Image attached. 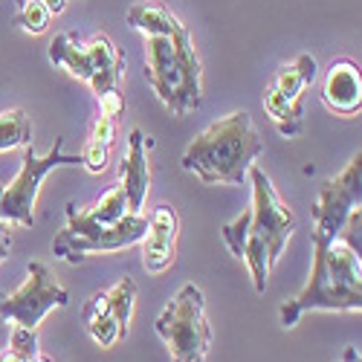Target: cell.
Returning <instances> with one entry per match:
<instances>
[{
    "instance_id": "cell-1",
    "label": "cell",
    "mask_w": 362,
    "mask_h": 362,
    "mask_svg": "<svg viewBox=\"0 0 362 362\" xmlns=\"http://www.w3.org/2000/svg\"><path fill=\"white\" fill-rule=\"evenodd\" d=\"M261 151L264 139L258 136L250 113L238 110L200 131L189 142L180 165L197 174L206 186H244L247 171L255 165Z\"/></svg>"
},
{
    "instance_id": "cell-2",
    "label": "cell",
    "mask_w": 362,
    "mask_h": 362,
    "mask_svg": "<svg viewBox=\"0 0 362 362\" xmlns=\"http://www.w3.org/2000/svg\"><path fill=\"white\" fill-rule=\"evenodd\" d=\"M145 78L174 116H186L203 105V64L183 23L145 35Z\"/></svg>"
},
{
    "instance_id": "cell-3",
    "label": "cell",
    "mask_w": 362,
    "mask_h": 362,
    "mask_svg": "<svg viewBox=\"0 0 362 362\" xmlns=\"http://www.w3.org/2000/svg\"><path fill=\"white\" fill-rule=\"evenodd\" d=\"M148 232V218L139 212H128L113 226H102L90 218L87 209L76 206V200L67 203V229L52 240V255L78 264L87 252H119L125 247H134Z\"/></svg>"
},
{
    "instance_id": "cell-4",
    "label": "cell",
    "mask_w": 362,
    "mask_h": 362,
    "mask_svg": "<svg viewBox=\"0 0 362 362\" xmlns=\"http://www.w3.org/2000/svg\"><path fill=\"white\" fill-rule=\"evenodd\" d=\"M154 330L165 339L174 362H203L209 354V345H212L203 290L194 284H186L157 316Z\"/></svg>"
},
{
    "instance_id": "cell-5",
    "label": "cell",
    "mask_w": 362,
    "mask_h": 362,
    "mask_svg": "<svg viewBox=\"0 0 362 362\" xmlns=\"http://www.w3.org/2000/svg\"><path fill=\"white\" fill-rule=\"evenodd\" d=\"M62 165H81V154H64L62 136L55 139V145L49 148L47 157H38L35 145L29 142L23 148L18 177L6 189H0V221L33 226L35 223V200H38V189L44 183V177Z\"/></svg>"
},
{
    "instance_id": "cell-6",
    "label": "cell",
    "mask_w": 362,
    "mask_h": 362,
    "mask_svg": "<svg viewBox=\"0 0 362 362\" xmlns=\"http://www.w3.org/2000/svg\"><path fill=\"white\" fill-rule=\"evenodd\" d=\"M334 238H327L313 229V269L310 281L296 298L281 305V327L290 330L298 325V319L308 310H362V290H342L330 281L327 264H325V250Z\"/></svg>"
},
{
    "instance_id": "cell-7",
    "label": "cell",
    "mask_w": 362,
    "mask_h": 362,
    "mask_svg": "<svg viewBox=\"0 0 362 362\" xmlns=\"http://www.w3.org/2000/svg\"><path fill=\"white\" fill-rule=\"evenodd\" d=\"M70 293L58 284L44 261H29L26 281L15 293H0V316L29 330H38L44 316L55 308H67Z\"/></svg>"
},
{
    "instance_id": "cell-8",
    "label": "cell",
    "mask_w": 362,
    "mask_h": 362,
    "mask_svg": "<svg viewBox=\"0 0 362 362\" xmlns=\"http://www.w3.org/2000/svg\"><path fill=\"white\" fill-rule=\"evenodd\" d=\"M247 177H250V183H252L250 232L258 235V240H261L264 250H267L269 267H273L281 258L290 235L296 232V215L290 212V206L279 197L276 186L269 183V177L264 174V168L250 165Z\"/></svg>"
},
{
    "instance_id": "cell-9",
    "label": "cell",
    "mask_w": 362,
    "mask_h": 362,
    "mask_svg": "<svg viewBox=\"0 0 362 362\" xmlns=\"http://www.w3.org/2000/svg\"><path fill=\"white\" fill-rule=\"evenodd\" d=\"M359 194H362V154L356 151V157L337 177L325 180L319 200L313 206V229L327 238H337L345 218L359 206Z\"/></svg>"
},
{
    "instance_id": "cell-10",
    "label": "cell",
    "mask_w": 362,
    "mask_h": 362,
    "mask_svg": "<svg viewBox=\"0 0 362 362\" xmlns=\"http://www.w3.org/2000/svg\"><path fill=\"white\" fill-rule=\"evenodd\" d=\"M177 232L180 218L171 206H157V212L148 218V232L142 240V267L145 273H165L177 258Z\"/></svg>"
},
{
    "instance_id": "cell-11",
    "label": "cell",
    "mask_w": 362,
    "mask_h": 362,
    "mask_svg": "<svg viewBox=\"0 0 362 362\" xmlns=\"http://www.w3.org/2000/svg\"><path fill=\"white\" fill-rule=\"evenodd\" d=\"M322 102L337 116H356L362 107V76L359 64L351 58H337L325 73Z\"/></svg>"
},
{
    "instance_id": "cell-12",
    "label": "cell",
    "mask_w": 362,
    "mask_h": 362,
    "mask_svg": "<svg viewBox=\"0 0 362 362\" xmlns=\"http://www.w3.org/2000/svg\"><path fill=\"white\" fill-rule=\"evenodd\" d=\"M151 142L139 128L131 131L128 136V157L119 165V177H122V189L128 194V212H139L145 197H148V186H151V168H148V151Z\"/></svg>"
},
{
    "instance_id": "cell-13",
    "label": "cell",
    "mask_w": 362,
    "mask_h": 362,
    "mask_svg": "<svg viewBox=\"0 0 362 362\" xmlns=\"http://www.w3.org/2000/svg\"><path fill=\"white\" fill-rule=\"evenodd\" d=\"M87 49H90V55H93V64H96V78H93V84H90L96 99H102L105 93H116L119 84H122V70H125L122 52L116 49V44L105 33H96L93 38H90Z\"/></svg>"
},
{
    "instance_id": "cell-14",
    "label": "cell",
    "mask_w": 362,
    "mask_h": 362,
    "mask_svg": "<svg viewBox=\"0 0 362 362\" xmlns=\"http://www.w3.org/2000/svg\"><path fill=\"white\" fill-rule=\"evenodd\" d=\"M49 62L52 64H62L67 67L76 78L93 84L96 78V64H93V55H90L87 44L78 41L76 33H62L49 41Z\"/></svg>"
},
{
    "instance_id": "cell-15",
    "label": "cell",
    "mask_w": 362,
    "mask_h": 362,
    "mask_svg": "<svg viewBox=\"0 0 362 362\" xmlns=\"http://www.w3.org/2000/svg\"><path fill=\"white\" fill-rule=\"evenodd\" d=\"M84 327H87V334L93 337V342L102 345V348L116 345L119 339L128 334V330L119 325V319L113 316L105 290L102 293H93V296H90V301L84 305Z\"/></svg>"
},
{
    "instance_id": "cell-16",
    "label": "cell",
    "mask_w": 362,
    "mask_h": 362,
    "mask_svg": "<svg viewBox=\"0 0 362 362\" xmlns=\"http://www.w3.org/2000/svg\"><path fill=\"white\" fill-rule=\"evenodd\" d=\"M325 264L330 281L342 290H362V264H359V252L351 250L348 244H342L339 238H334L325 250Z\"/></svg>"
},
{
    "instance_id": "cell-17",
    "label": "cell",
    "mask_w": 362,
    "mask_h": 362,
    "mask_svg": "<svg viewBox=\"0 0 362 362\" xmlns=\"http://www.w3.org/2000/svg\"><path fill=\"white\" fill-rule=\"evenodd\" d=\"M316 58L313 55H298L296 62H290V64H284L279 73H276V78H273V90H279V93L287 99V102H301L305 99V90L316 81Z\"/></svg>"
},
{
    "instance_id": "cell-18",
    "label": "cell",
    "mask_w": 362,
    "mask_h": 362,
    "mask_svg": "<svg viewBox=\"0 0 362 362\" xmlns=\"http://www.w3.org/2000/svg\"><path fill=\"white\" fill-rule=\"evenodd\" d=\"M264 110H267L269 119H273V125L279 128L281 136L293 139V136H298L301 131H305V105L287 102L273 87L264 90Z\"/></svg>"
},
{
    "instance_id": "cell-19",
    "label": "cell",
    "mask_w": 362,
    "mask_h": 362,
    "mask_svg": "<svg viewBox=\"0 0 362 362\" xmlns=\"http://www.w3.org/2000/svg\"><path fill=\"white\" fill-rule=\"evenodd\" d=\"M33 142V125L23 107H12L0 113V151L26 148Z\"/></svg>"
},
{
    "instance_id": "cell-20",
    "label": "cell",
    "mask_w": 362,
    "mask_h": 362,
    "mask_svg": "<svg viewBox=\"0 0 362 362\" xmlns=\"http://www.w3.org/2000/svg\"><path fill=\"white\" fill-rule=\"evenodd\" d=\"M87 212H90V218H93L96 223L113 226L116 221H122L128 215V194H125V189L122 186L107 189L93 206H87Z\"/></svg>"
},
{
    "instance_id": "cell-21",
    "label": "cell",
    "mask_w": 362,
    "mask_h": 362,
    "mask_svg": "<svg viewBox=\"0 0 362 362\" xmlns=\"http://www.w3.org/2000/svg\"><path fill=\"white\" fill-rule=\"evenodd\" d=\"M38 356V334L23 325H15L9 330V342L0 351V362H29Z\"/></svg>"
},
{
    "instance_id": "cell-22",
    "label": "cell",
    "mask_w": 362,
    "mask_h": 362,
    "mask_svg": "<svg viewBox=\"0 0 362 362\" xmlns=\"http://www.w3.org/2000/svg\"><path fill=\"white\" fill-rule=\"evenodd\" d=\"M105 296H107V305H110L113 316L119 319V325L128 330V322H131V313H134V301H136V284L131 281V276H122L110 290H105Z\"/></svg>"
},
{
    "instance_id": "cell-23",
    "label": "cell",
    "mask_w": 362,
    "mask_h": 362,
    "mask_svg": "<svg viewBox=\"0 0 362 362\" xmlns=\"http://www.w3.org/2000/svg\"><path fill=\"white\" fill-rule=\"evenodd\" d=\"M52 21V12L44 0H26L23 6H18V15H15V23L29 35H41L47 33V26Z\"/></svg>"
},
{
    "instance_id": "cell-24",
    "label": "cell",
    "mask_w": 362,
    "mask_h": 362,
    "mask_svg": "<svg viewBox=\"0 0 362 362\" xmlns=\"http://www.w3.org/2000/svg\"><path fill=\"white\" fill-rule=\"evenodd\" d=\"M107 154H110V148L93 142V139H87L84 151H81V165L90 171V174H102L107 168Z\"/></svg>"
},
{
    "instance_id": "cell-25",
    "label": "cell",
    "mask_w": 362,
    "mask_h": 362,
    "mask_svg": "<svg viewBox=\"0 0 362 362\" xmlns=\"http://www.w3.org/2000/svg\"><path fill=\"white\" fill-rule=\"evenodd\" d=\"M359 229H362V212H359V206L354 209V212L345 218V223H342V229H339V240L342 244H348L351 250H356L359 252Z\"/></svg>"
},
{
    "instance_id": "cell-26",
    "label": "cell",
    "mask_w": 362,
    "mask_h": 362,
    "mask_svg": "<svg viewBox=\"0 0 362 362\" xmlns=\"http://www.w3.org/2000/svg\"><path fill=\"white\" fill-rule=\"evenodd\" d=\"M113 136H116V119L99 116L96 122H93V131H90V139L99 142V145H105V148H110V145H113Z\"/></svg>"
},
{
    "instance_id": "cell-27",
    "label": "cell",
    "mask_w": 362,
    "mask_h": 362,
    "mask_svg": "<svg viewBox=\"0 0 362 362\" xmlns=\"http://www.w3.org/2000/svg\"><path fill=\"white\" fill-rule=\"evenodd\" d=\"M99 102H102V116H110V119H116L119 113L125 110V99H122L119 90H116V93H105Z\"/></svg>"
},
{
    "instance_id": "cell-28",
    "label": "cell",
    "mask_w": 362,
    "mask_h": 362,
    "mask_svg": "<svg viewBox=\"0 0 362 362\" xmlns=\"http://www.w3.org/2000/svg\"><path fill=\"white\" fill-rule=\"evenodd\" d=\"M9 250H12V232L6 221H0V261L9 258Z\"/></svg>"
},
{
    "instance_id": "cell-29",
    "label": "cell",
    "mask_w": 362,
    "mask_h": 362,
    "mask_svg": "<svg viewBox=\"0 0 362 362\" xmlns=\"http://www.w3.org/2000/svg\"><path fill=\"white\" fill-rule=\"evenodd\" d=\"M6 322H9V319L0 316V351H4L6 342H9V325H6Z\"/></svg>"
},
{
    "instance_id": "cell-30",
    "label": "cell",
    "mask_w": 362,
    "mask_h": 362,
    "mask_svg": "<svg viewBox=\"0 0 362 362\" xmlns=\"http://www.w3.org/2000/svg\"><path fill=\"white\" fill-rule=\"evenodd\" d=\"M44 4L49 6V12H52V15H62V12H64V6H67V0H44Z\"/></svg>"
},
{
    "instance_id": "cell-31",
    "label": "cell",
    "mask_w": 362,
    "mask_h": 362,
    "mask_svg": "<svg viewBox=\"0 0 362 362\" xmlns=\"http://www.w3.org/2000/svg\"><path fill=\"white\" fill-rule=\"evenodd\" d=\"M342 362H362V356H359V348H345V354H342Z\"/></svg>"
},
{
    "instance_id": "cell-32",
    "label": "cell",
    "mask_w": 362,
    "mask_h": 362,
    "mask_svg": "<svg viewBox=\"0 0 362 362\" xmlns=\"http://www.w3.org/2000/svg\"><path fill=\"white\" fill-rule=\"evenodd\" d=\"M29 362H49V359H47V356H41V354H38V356H35V359H29Z\"/></svg>"
},
{
    "instance_id": "cell-33",
    "label": "cell",
    "mask_w": 362,
    "mask_h": 362,
    "mask_svg": "<svg viewBox=\"0 0 362 362\" xmlns=\"http://www.w3.org/2000/svg\"><path fill=\"white\" fill-rule=\"evenodd\" d=\"M15 4H18V6H23V4H26V0H15Z\"/></svg>"
}]
</instances>
